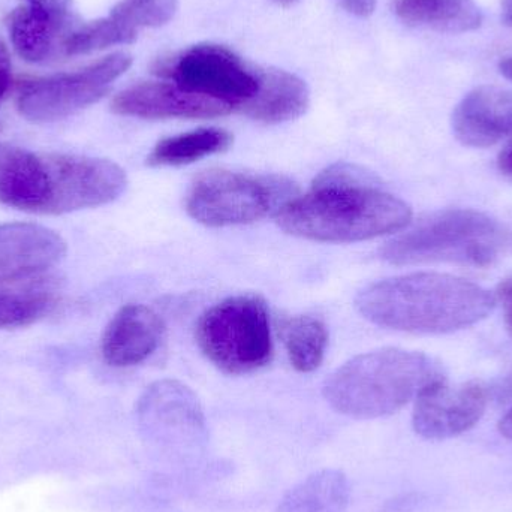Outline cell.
<instances>
[{"label": "cell", "mask_w": 512, "mask_h": 512, "mask_svg": "<svg viewBox=\"0 0 512 512\" xmlns=\"http://www.w3.org/2000/svg\"><path fill=\"white\" fill-rule=\"evenodd\" d=\"M411 207L370 185L348 165L321 173L309 194L292 198L277 212L279 227L291 236L322 243H354L403 230Z\"/></svg>", "instance_id": "cell-1"}, {"label": "cell", "mask_w": 512, "mask_h": 512, "mask_svg": "<svg viewBox=\"0 0 512 512\" xmlns=\"http://www.w3.org/2000/svg\"><path fill=\"white\" fill-rule=\"evenodd\" d=\"M355 306L364 318L381 327L444 334L486 319L495 307V297L460 277L415 273L367 286Z\"/></svg>", "instance_id": "cell-2"}, {"label": "cell", "mask_w": 512, "mask_h": 512, "mask_svg": "<svg viewBox=\"0 0 512 512\" xmlns=\"http://www.w3.org/2000/svg\"><path fill=\"white\" fill-rule=\"evenodd\" d=\"M442 378L429 355L405 349H379L352 358L325 381L331 408L358 420L387 417L408 405L430 382Z\"/></svg>", "instance_id": "cell-3"}, {"label": "cell", "mask_w": 512, "mask_h": 512, "mask_svg": "<svg viewBox=\"0 0 512 512\" xmlns=\"http://www.w3.org/2000/svg\"><path fill=\"white\" fill-rule=\"evenodd\" d=\"M505 231L498 221L475 210H444L423 219L391 240L381 258L393 265L453 262L489 267L504 251Z\"/></svg>", "instance_id": "cell-4"}, {"label": "cell", "mask_w": 512, "mask_h": 512, "mask_svg": "<svg viewBox=\"0 0 512 512\" xmlns=\"http://www.w3.org/2000/svg\"><path fill=\"white\" fill-rule=\"evenodd\" d=\"M197 343L207 360L228 375L264 369L273 358L264 300L256 295H237L210 307L198 321Z\"/></svg>", "instance_id": "cell-5"}, {"label": "cell", "mask_w": 512, "mask_h": 512, "mask_svg": "<svg viewBox=\"0 0 512 512\" xmlns=\"http://www.w3.org/2000/svg\"><path fill=\"white\" fill-rule=\"evenodd\" d=\"M294 186L282 177L234 171H207L186 198L189 216L207 227L252 224L279 212L294 198Z\"/></svg>", "instance_id": "cell-6"}, {"label": "cell", "mask_w": 512, "mask_h": 512, "mask_svg": "<svg viewBox=\"0 0 512 512\" xmlns=\"http://www.w3.org/2000/svg\"><path fill=\"white\" fill-rule=\"evenodd\" d=\"M259 69L218 44H198L153 63V74L207 98L245 107L259 89Z\"/></svg>", "instance_id": "cell-7"}, {"label": "cell", "mask_w": 512, "mask_h": 512, "mask_svg": "<svg viewBox=\"0 0 512 512\" xmlns=\"http://www.w3.org/2000/svg\"><path fill=\"white\" fill-rule=\"evenodd\" d=\"M131 65L128 53H114L78 71L26 81L18 95V111L33 123L66 119L101 101Z\"/></svg>", "instance_id": "cell-8"}, {"label": "cell", "mask_w": 512, "mask_h": 512, "mask_svg": "<svg viewBox=\"0 0 512 512\" xmlns=\"http://www.w3.org/2000/svg\"><path fill=\"white\" fill-rule=\"evenodd\" d=\"M144 439L171 457L195 454L207 442L206 415L194 391L177 381L147 387L137 405Z\"/></svg>", "instance_id": "cell-9"}, {"label": "cell", "mask_w": 512, "mask_h": 512, "mask_svg": "<svg viewBox=\"0 0 512 512\" xmlns=\"http://www.w3.org/2000/svg\"><path fill=\"white\" fill-rule=\"evenodd\" d=\"M53 182L48 215H65L113 203L125 192V171L108 161L92 156L48 153Z\"/></svg>", "instance_id": "cell-10"}, {"label": "cell", "mask_w": 512, "mask_h": 512, "mask_svg": "<svg viewBox=\"0 0 512 512\" xmlns=\"http://www.w3.org/2000/svg\"><path fill=\"white\" fill-rule=\"evenodd\" d=\"M489 403L487 388L480 382L451 387L444 378L427 384L415 397L412 426L429 441L456 438L477 426Z\"/></svg>", "instance_id": "cell-11"}, {"label": "cell", "mask_w": 512, "mask_h": 512, "mask_svg": "<svg viewBox=\"0 0 512 512\" xmlns=\"http://www.w3.org/2000/svg\"><path fill=\"white\" fill-rule=\"evenodd\" d=\"M111 110L119 116L146 120L213 119L233 111L230 105L174 83L147 81L135 84L114 96Z\"/></svg>", "instance_id": "cell-12"}, {"label": "cell", "mask_w": 512, "mask_h": 512, "mask_svg": "<svg viewBox=\"0 0 512 512\" xmlns=\"http://www.w3.org/2000/svg\"><path fill=\"white\" fill-rule=\"evenodd\" d=\"M71 0H27L9 15V35L21 59L45 62L63 53L71 29Z\"/></svg>", "instance_id": "cell-13"}, {"label": "cell", "mask_w": 512, "mask_h": 512, "mask_svg": "<svg viewBox=\"0 0 512 512\" xmlns=\"http://www.w3.org/2000/svg\"><path fill=\"white\" fill-rule=\"evenodd\" d=\"M65 255V240L44 225L0 224V283L38 277L59 264Z\"/></svg>", "instance_id": "cell-14"}, {"label": "cell", "mask_w": 512, "mask_h": 512, "mask_svg": "<svg viewBox=\"0 0 512 512\" xmlns=\"http://www.w3.org/2000/svg\"><path fill=\"white\" fill-rule=\"evenodd\" d=\"M53 182L48 153L0 143V206L48 215Z\"/></svg>", "instance_id": "cell-15"}, {"label": "cell", "mask_w": 512, "mask_h": 512, "mask_svg": "<svg viewBox=\"0 0 512 512\" xmlns=\"http://www.w3.org/2000/svg\"><path fill=\"white\" fill-rule=\"evenodd\" d=\"M457 140L469 147H490L512 138V92L498 87L472 90L453 114Z\"/></svg>", "instance_id": "cell-16"}, {"label": "cell", "mask_w": 512, "mask_h": 512, "mask_svg": "<svg viewBox=\"0 0 512 512\" xmlns=\"http://www.w3.org/2000/svg\"><path fill=\"white\" fill-rule=\"evenodd\" d=\"M164 324L158 313L143 304H128L116 313L104 337L102 355L113 367L143 363L158 349Z\"/></svg>", "instance_id": "cell-17"}, {"label": "cell", "mask_w": 512, "mask_h": 512, "mask_svg": "<svg viewBox=\"0 0 512 512\" xmlns=\"http://www.w3.org/2000/svg\"><path fill=\"white\" fill-rule=\"evenodd\" d=\"M310 104L307 84L283 69H259V89L254 98L240 108L256 122L276 125L306 113Z\"/></svg>", "instance_id": "cell-18"}, {"label": "cell", "mask_w": 512, "mask_h": 512, "mask_svg": "<svg viewBox=\"0 0 512 512\" xmlns=\"http://www.w3.org/2000/svg\"><path fill=\"white\" fill-rule=\"evenodd\" d=\"M393 9L405 23L439 32H472L483 23L475 0H394Z\"/></svg>", "instance_id": "cell-19"}, {"label": "cell", "mask_w": 512, "mask_h": 512, "mask_svg": "<svg viewBox=\"0 0 512 512\" xmlns=\"http://www.w3.org/2000/svg\"><path fill=\"white\" fill-rule=\"evenodd\" d=\"M351 499L348 478L337 469H324L289 490L273 512H346Z\"/></svg>", "instance_id": "cell-20"}, {"label": "cell", "mask_w": 512, "mask_h": 512, "mask_svg": "<svg viewBox=\"0 0 512 512\" xmlns=\"http://www.w3.org/2000/svg\"><path fill=\"white\" fill-rule=\"evenodd\" d=\"M32 279V277H30ZM0 283V330L27 327L47 316L57 303L56 291L48 283Z\"/></svg>", "instance_id": "cell-21"}, {"label": "cell", "mask_w": 512, "mask_h": 512, "mask_svg": "<svg viewBox=\"0 0 512 512\" xmlns=\"http://www.w3.org/2000/svg\"><path fill=\"white\" fill-rule=\"evenodd\" d=\"M233 141V135L225 129H197L159 141L147 158V164L150 167H183L207 156L227 152Z\"/></svg>", "instance_id": "cell-22"}, {"label": "cell", "mask_w": 512, "mask_h": 512, "mask_svg": "<svg viewBox=\"0 0 512 512\" xmlns=\"http://www.w3.org/2000/svg\"><path fill=\"white\" fill-rule=\"evenodd\" d=\"M279 331L295 370L310 373L321 366L328 345L327 327L321 319L313 316L283 318Z\"/></svg>", "instance_id": "cell-23"}, {"label": "cell", "mask_w": 512, "mask_h": 512, "mask_svg": "<svg viewBox=\"0 0 512 512\" xmlns=\"http://www.w3.org/2000/svg\"><path fill=\"white\" fill-rule=\"evenodd\" d=\"M137 35V30L120 23L113 15H108V17L75 27L65 39L63 54L80 56V54L93 53L113 45L131 44L137 39Z\"/></svg>", "instance_id": "cell-24"}, {"label": "cell", "mask_w": 512, "mask_h": 512, "mask_svg": "<svg viewBox=\"0 0 512 512\" xmlns=\"http://www.w3.org/2000/svg\"><path fill=\"white\" fill-rule=\"evenodd\" d=\"M179 0H122L111 9L110 15L131 29L159 27L176 14Z\"/></svg>", "instance_id": "cell-25"}, {"label": "cell", "mask_w": 512, "mask_h": 512, "mask_svg": "<svg viewBox=\"0 0 512 512\" xmlns=\"http://www.w3.org/2000/svg\"><path fill=\"white\" fill-rule=\"evenodd\" d=\"M11 80V54L3 39L0 38V99L8 92Z\"/></svg>", "instance_id": "cell-26"}, {"label": "cell", "mask_w": 512, "mask_h": 512, "mask_svg": "<svg viewBox=\"0 0 512 512\" xmlns=\"http://www.w3.org/2000/svg\"><path fill=\"white\" fill-rule=\"evenodd\" d=\"M499 300L504 310L505 324L512 336V277L505 279L498 288Z\"/></svg>", "instance_id": "cell-27"}, {"label": "cell", "mask_w": 512, "mask_h": 512, "mask_svg": "<svg viewBox=\"0 0 512 512\" xmlns=\"http://www.w3.org/2000/svg\"><path fill=\"white\" fill-rule=\"evenodd\" d=\"M343 9L357 17H369L375 11L378 0H337Z\"/></svg>", "instance_id": "cell-28"}, {"label": "cell", "mask_w": 512, "mask_h": 512, "mask_svg": "<svg viewBox=\"0 0 512 512\" xmlns=\"http://www.w3.org/2000/svg\"><path fill=\"white\" fill-rule=\"evenodd\" d=\"M499 170L508 176H512V141L510 146L499 155Z\"/></svg>", "instance_id": "cell-29"}, {"label": "cell", "mask_w": 512, "mask_h": 512, "mask_svg": "<svg viewBox=\"0 0 512 512\" xmlns=\"http://www.w3.org/2000/svg\"><path fill=\"white\" fill-rule=\"evenodd\" d=\"M499 432H501L505 438L512 441V408L508 411V414L502 418L501 423H499Z\"/></svg>", "instance_id": "cell-30"}, {"label": "cell", "mask_w": 512, "mask_h": 512, "mask_svg": "<svg viewBox=\"0 0 512 512\" xmlns=\"http://www.w3.org/2000/svg\"><path fill=\"white\" fill-rule=\"evenodd\" d=\"M502 18L512 26V0H502Z\"/></svg>", "instance_id": "cell-31"}, {"label": "cell", "mask_w": 512, "mask_h": 512, "mask_svg": "<svg viewBox=\"0 0 512 512\" xmlns=\"http://www.w3.org/2000/svg\"><path fill=\"white\" fill-rule=\"evenodd\" d=\"M499 71H501L505 78L512 81V56L502 60L501 65H499Z\"/></svg>", "instance_id": "cell-32"}, {"label": "cell", "mask_w": 512, "mask_h": 512, "mask_svg": "<svg viewBox=\"0 0 512 512\" xmlns=\"http://www.w3.org/2000/svg\"><path fill=\"white\" fill-rule=\"evenodd\" d=\"M274 2L279 3L280 6H291L294 5L295 2H298V0H274Z\"/></svg>", "instance_id": "cell-33"}]
</instances>
